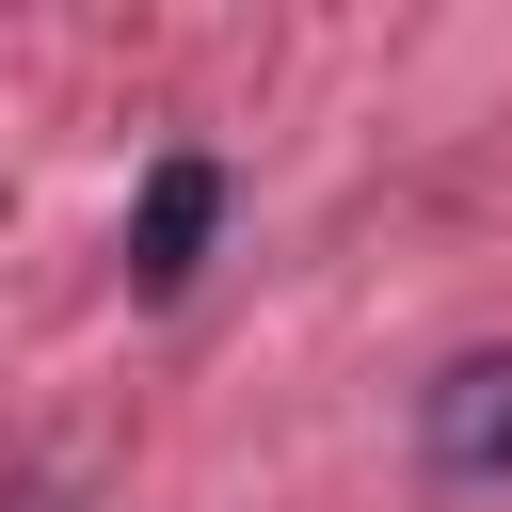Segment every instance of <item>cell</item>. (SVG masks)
Listing matches in <instances>:
<instances>
[{"instance_id":"1","label":"cell","mask_w":512,"mask_h":512,"mask_svg":"<svg viewBox=\"0 0 512 512\" xmlns=\"http://www.w3.org/2000/svg\"><path fill=\"white\" fill-rule=\"evenodd\" d=\"M416 480L432 496H512V352H448L416 384Z\"/></svg>"},{"instance_id":"2","label":"cell","mask_w":512,"mask_h":512,"mask_svg":"<svg viewBox=\"0 0 512 512\" xmlns=\"http://www.w3.org/2000/svg\"><path fill=\"white\" fill-rule=\"evenodd\" d=\"M208 224H224V160H160L144 176V224H128V288H192V256H208Z\"/></svg>"}]
</instances>
